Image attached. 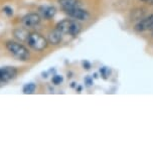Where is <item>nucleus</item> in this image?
<instances>
[{"label": "nucleus", "mask_w": 153, "mask_h": 154, "mask_svg": "<svg viewBox=\"0 0 153 154\" xmlns=\"http://www.w3.org/2000/svg\"><path fill=\"white\" fill-rule=\"evenodd\" d=\"M106 71H107V69H106V68H102V69H101V71H100V72H101V75H102L103 77L105 78V79H106V75H107Z\"/></svg>", "instance_id": "4468645a"}, {"label": "nucleus", "mask_w": 153, "mask_h": 154, "mask_svg": "<svg viewBox=\"0 0 153 154\" xmlns=\"http://www.w3.org/2000/svg\"><path fill=\"white\" fill-rule=\"evenodd\" d=\"M6 49L9 51V54L16 60L20 62H27L30 59V53L25 46L20 43L19 42H14V40H8L5 43Z\"/></svg>", "instance_id": "f257e3e1"}, {"label": "nucleus", "mask_w": 153, "mask_h": 154, "mask_svg": "<svg viewBox=\"0 0 153 154\" xmlns=\"http://www.w3.org/2000/svg\"><path fill=\"white\" fill-rule=\"evenodd\" d=\"M56 27L63 33V35L67 34L71 36H77L82 30V26L80 23L77 20L73 19H63L57 23Z\"/></svg>", "instance_id": "f03ea898"}, {"label": "nucleus", "mask_w": 153, "mask_h": 154, "mask_svg": "<svg viewBox=\"0 0 153 154\" xmlns=\"http://www.w3.org/2000/svg\"><path fill=\"white\" fill-rule=\"evenodd\" d=\"M2 11H3L7 16H12L13 15V8L10 7V6H7V5L2 8Z\"/></svg>", "instance_id": "ddd939ff"}, {"label": "nucleus", "mask_w": 153, "mask_h": 154, "mask_svg": "<svg viewBox=\"0 0 153 154\" xmlns=\"http://www.w3.org/2000/svg\"><path fill=\"white\" fill-rule=\"evenodd\" d=\"M41 17L38 13H28L26 15H24L21 19V24L22 26L25 28H34L40 23Z\"/></svg>", "instance_id": "423d86ee"}, {"label": "nucleus", "mask_w": 153, "mask_h": 154, "mask_svg": "<svg viewBox=\"0 0 153 154\" xmlns=\"http://www.w3.org/2000/svg\"><path fill=\"white\" fill-rule=\"evenodd\" d=\"M142 1H150V0H142Z\"/></svg>", "instance_id": "f3484780"}, {"label": "nucleus", "mask_w": 153, "mask_h": 154, "mask_svg": "<svg viewBox=\"0 0 153 154\" xmlns=\"http://www.w3.org/2000/svg\"><path fill=\"white\" fill-rule=\"evenodd\" d=\"M38 12L40 17L44 19H50L56 15L57 9L56 7L50 6V5H43V6H40L38 8Z\"/></svg>", "instance_id": "6e6552de"}, {"label": "nucleus", "mask_w": 153, "mask_h": 154, "mask_svg": "<svg viewBox=\"0 0 153 154\" xmlns=\"http://www.w3.org/2000/svg\"><path fill=\"white\" fill-rule=\"evenodd\" d=\"M83 65H84V66H86V69H89L91 68L90 63H88V62H84V63H83Z\"/></svg>", "instance_id": "dca6fc26"}, {"label": "nucleus", "mask_w": 153, "mask_h": 154, "mask_svg": "<svg viewBox=\"0 0 153 154\" xmlns=\"http://www.w3.org/2000/svg\"><path fill=\"white\" fill-rule=\"evenodd\" d=\"M62 38H63V33L56 27L54 30H51L50 32L48 33L47 42L48 43H50V45H57L62 42Z\"/></svg>", "instance_id": "1a4fd4ad"}, {"label": "nucleus", "mask_w": 153, "mask_h": 154, "mask_svg": "<svg viewBox=\"0 0 153 154\" xmlns=\"http://www.w3.org/2000/svg\"><path fill=\"white\" fill-rule=\"evenodd\" d=\"M85 81H86V83H87V85H88V86H91L92 84H93V81H92L90 78H86Z\"/></svg>", "instance_id": "2eb2a0df"}, {"label": "nucleus", "mask_w": 153, "mask_h": 154, "mask_svg": "<svg viewBox=\"0 0 153 154\" xmlns=\"http://www.w3.org/2000/svg\"><path fill=\"white\" fill-rule=\"evenodd\" d=\"M150 2H151V3H153V0H150Z\"/></svg>", "instance_id": "a211bd4d"}, {"label": "nucleus", "mask_w": 153, "mask_h": 154, "mask_svg": "<svg viewBox=\"0 0 153 154\" xmlns=\"http://www.w3.org/2000/svg\"><path fill=\"white\" fill-rule=\"evenodd\" d=\"M63 11H65V13H67L69 16L73 17V18H75L76 20H82V21H84V20H88L89 17H90V13L86 9H84L82 7V5L69 8V9H66Z\"/></svg>", "instance_id": "39448f33"}, {"label": "nucleus", "mask_w": 153, "mask_h": 154, "mask_svg": "<svg viewBox=\"0 0 153 154\" xmlns=\"http://www.w3.org/2000/svg\"><path fill=\"white\" fill-rule=\"evenodd\" d=\"M17 69L14 66H1L0 68V87L15 79Z\"/></svg>", "instance_id": "20e7f679"}, {"label": "nucleus", "mask_w": 153, "mask_h": 154, "mask_svg": "<svg viewBox=\"0 0 153 154\" xmlns=\"http://www.w3.org/2000/svg\"><path fill=\"white\" fill-rule=\"evenodd\" d=\"M28 31H27V28H17V29H14L13 30V36L14 38L18 40L19 42H26L27 39V36H28Z\"/></svg>", "instance_id": "9d476101"}, {"label": "nucleus", "mask_w": 153, "mask_h": 154, "mask_svg": "<svg viewBox=\"0 0 153 154\" xmlns=\"http://www.w3.org/2000/svg\"><path fill=\"white\" fill-rule=\"evenodd\" d=\"M51 82H53L54 85H57V86L60 85V84L63 82V77L59 75H54L53 77V79H51Z\"/></svg>", "instance_id": "f8f14e48"}, {"label": "nucleus", "mask_w": 153, "mask_h": 154, "mask_svg": "<svg viewBox=\"0 0 153 154\" xmlns=\"http://www.w3.org/2000/svg\"><path fill=\"white\" fill-rule=\"evenodd\" d=\"M152 26H153V14L147 17H144V18H141V20H139L135 24L134 29L136 31H139V32H142V31L152 29Z\"/></svg>", "instance_id": "0eeeda50"}, {"label": "nucleus", "mask_w": 153, "mask_h": 154, "mask_svg": "<svg viewBox=\"0 0 153 154\" xmlns=\"http://www.w3.org/2000/svg\"><path fill=\"white\" fill-rule=\"evenodd\" d=\"M26 43L30 48L35 51H44L48 45L47 39L38 32H31L28 34Z\"/></svg>", "instance_id": "7ed1b4c3"}, {"label": "nucleus", "mask_w": 153, "mask_h": 154, "mask_svg": "<svg viewBox=\"0 0 153 154\" xmlns=\"http://www.w3.org/2000/svg\"><path fill=\"white\" fill-rule=\"evenodd\" d=\"M36 90V85L33 83H28V84H25L23 86V89H22V92L23 94L25 95H30V94H33Z\"/></svg>", "instance_id": "9b49d317"}]
</instances>
